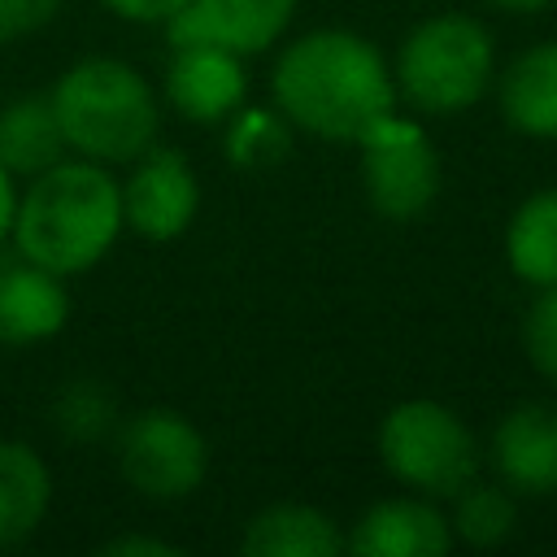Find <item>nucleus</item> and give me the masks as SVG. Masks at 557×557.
Listing matches in <instances>:
<instances>
[{
	"instance_id": "f257e3e1",
	"label": "nucleus",
	"mask_w": 557,
	"mask_h": 557,
	"mask_svg": "<svg viewBox=\"0 0 557 557\" xmlns=\"http://www.w3.org/2000/svg\"><path fill=\"white\" fill-rule=\"evenodd\" d=\"M274 96L296 126L322 139H357L374 117L392 113L396 87L366 39L348 30H313L283 52Z\"/></svg>"
},
{
	"instance_id": "f03ea898",
	"label": "nucleus",
	"mask_w": 557,
	"mask_h": 557,
	"mask_svg": "<svg viewBox=\"0 0 557 557\" xmlns=\"http://www.w3.org/2000/svg\"><path fill=\"white\" fill-rule=\"evenodd\" d=\"M26 261L61 274L96 265L122 231V187L96 165H48L13 213Z\"/></svg>"
},
{
	"instance_id": "7ed1b4c3",
	"label": "nucleus",
	"mask_w": 557,
	"mask_h": 557,
	"mask_svg": "<svg viewBox=\"0 0 557 557\" xmlns=\"http://www.w3.org/2000/svg\"><path fill=\"white\" fill-rule=\"evenodd\" d=\"M61 139L96 161H131L157 135L152 87L122 61H78L52 91Z\"/></svg>"
},
{
	"instance_id": "20e7f679",
	"label": "nucleus",
	"mask_w": 557,
	"mask_h": 557,
	"mask_svg": "<svg viewBox=\"0 0 557 557\" xmlns=\"http://www.w3.org/2000/svg\"><path fill=\"white\" fill-rule=\"evenodd\" d=\"M396 74L418 109L461 113L483 96L492 78V39L479 22L461 13L431 17L409 30Z\"/></svg>"
},
{
	"instance_id": "39448f33",
	"label": "nucleus",
	"mask_w": 557,
	"mask_h": 557,
	"mask_svg": "<svg viewBox=\"0 0 557 557\" xmlns=\"http://www.w3.org/2000/svg\"><path fill=\"white\" fill-rule=\"evenodd\" d=\"M379 453L400 483L431 496H457L479 466L466 422L435 400L396 405L379 426Z\"/></svg>"
},
{
	"instance_id": "423d86ee",
	"label": "nucleus",
	"mask_w": 557,
	"mask_h": 557,
	"mask_svg": "<svg viewBox=\"0 0 557 557\" xmlns=\"http://www.w3.org/2000/svg\"><path fill=\"white\" fill-rule=\"evenodd\" d=\"M357 144H361V178L374 209L396 222L418 218L440 187V161L422 126L383 113L357 135Z\"/></svg>"
},
{
	"instance_id": "0eeeda50",
	"label": "nucleus",
	"mask_w": 557,
	"mask_h": 557,
	"mask_svg": "<svg viewBox=\"0 0 557 557\" xmlns=\"http://www.w3.org/2000/svg\"><path fill=\"white\" fill-rule=\"evenodd\" d=\"M122 479L157 500H174L200 487L205 479V440L174 409H144L117 435Z\"/></svg>"
},
{
	"instance_id": "6e6552de",
	"label": "nucleus",
	"mask_w": 557,
	"mask_h": 557,
	"mask_svg": "<svg viewBox=\"0 0 557 557\" xmlns=\"http://www.w3.org/2000/svg\"><path fill=\"white\" fill-rule=\"evenodd\" d=\"M296 13V0H187L165 17L174 48H226L261 52Z\"/></svg>"
},
{
	"instance_id": "1a4fd4ad",
	"label": "nucleus",
	"mask_w": 557,
	"mask_h": 557,
	"mask_svg": "<svg viewBox=\"0 0 557 557\" xmlns=\"http://www.w3.org/2000/svg\"><path fill=\"white\" fill-rule=\"evenodd\" d=\"M122 218L144 239H157V244L187 231V222L196 218V178L183 152L174 148L148 152V161L122 187Z\"/></svg>"
},
{
	"instance_id": "9d476101",
	"label": "nucleus",
	"mask_w": 557,
	"mask_h": 557,
	"mask_svg": "<svg viewBox=\"0 0 557 557\" xmlns=\"http://www.w3.org/2000/svg\"><path fill=\"white\" fill-rule=\"evenodd\" d=\"M453 527L422 500H383L357 518L348 553L357 557H444Z\"/></svg>"
},
{
	"instance_id": "9b49d317",
	"label": "nucleus",
	"mask_w": 557,
	"mask_h": 557,
	"mask_svg": "<svg viewBox=\"0 0 557 557\" xmlns=\"http://www.w3.org/2000/svg\"><path fill=\"white\" fill-rule=\"evenodd\" d=\"M492 457L518 492H557V405L513 409L496 426Z\"/></svg>"
},
{
	"instance_id": "f8f14e48",
	"label": "nucleus",
	"mask_w": 557,
	"mask_h": 557,
	"mask_svg": "<svg viewBox=\"0 0 557 557\" xmlns=\"http://www.w3.org/2000/svg\"><path fill=\"white\" fill-rule=\"evenodd\" d=\"M165 91L183 117L218 122V117L239 109L244 70H239L235 52H226V48H178L170 78H165Z\"/></svg>"
},
{
	"instance_id": "ddd939ff",
	"label": "nucleus",
	"mask_w": 557,
	"mask_h": 557,
	"mask_svg": "<svg viewBox=\"0 0 557 557\" xmlns=\"http://www.w3.org/2000/svg\"><path fill=\"white\" fill-rule=\"evenodd\" d=\"M70 300L52 270L4 265L0 270V344H35L65 326Z\"/></svg>"
},
{
	"instance_id": "4468645a",
	"label": "nucleus",
	"mask_w": 557,
	"mask_h": 557,
	"mask_svg": "<svg viewBox=\"0 0 557 557\" xmlns=\"http://www.w3.org/2000/svg\"><path fill=\"white\" fill-rule=\"evenodd\" d=\"M239 548L248 557H335L344 540L326 513L309 505H274L248 522Z\"/></svg>"
},
{
	"instance_id": "2eb2a0df",
	"label": "nucleus",
	"mask_w": 557,
	"mask_h": 557,
	"mask_svg": "<svg viewBox=\"0 0 557 557\" xmlns=\"http://www.w3.org/2000/svg\"><path fill=\"white\" fill-rule=\"evenodd\" d=\"M52 479L35 448L0 440V548L22 544L48 513Z\"/></svg>"
},
{
	"instance_id": "dca6fc26",
	"label": "nucleus",
	"mask_w": 557,
	"mask_h": 557,
	"mask_svg": "<svg viewBox=\"0 0 557 557\" xmlns=\"http://www.w3.org/2000/svg\"><path fill=\"white\" fill-rule=\"evenodd\" d=\"M500 109L518 131L557 139V44H540L509 65Z\"/></svg>"
},
{
	"instance_id": "f3484780",
	"label": "nucleus",
	"mask_w": 557,
	"mask_h": 557,
	"mask_svg": "<svg viewBox=\"0 0 557 557\" xmlns=\"http://www.w3.org/2000/svg\"><path fill=\"white\" fill-rule=\"evenodd\" d=\"M61 126L52 96H22L0 113V165L9 174H39L61 157Z\"/></svg>"
},
{
	"instance_id": "a211bd4d",
	"label": "nucleus",
	"mask_w": 557,
	"mask_h": 557,
	"mask_svg": "<svg viewBox=\"0 0 557 557\" xmlns=\"http://www.w3.org/2000/svg\"><path fill=\"white\" fill-rule=\"evenodd\" d=\"M505 252L518 278L535 287H557V191L522 200V209L509 222Z\"/></svg>"
},
{
	"instance_id": "6ab92c4d",
	"label": "nucleus",
	"mask_w": 557,
	"mask_h": 557,
	"mask_svg": "<svg viewBox=\"0 0 557 557\" xmlns=\"http://www.w3.org/2000/svg\"><path fill=\"white\" fill-rule=\"evenodd\" d=\"M448 527H453L457 540L487 548V544H496V540L509 535V527H513V500L500 487H470L466 483L457 492V518Z\"/></svg>"
},
{
	"instance_id": "aec40b11",
	"label": "nucleus",
	"mask_w": 557,
	"mask_h": 557,
	"mask_svg": "<svg viewBox=\"0 0 557 557\" xmlns=\"http://www.w3.org/2000/svg\"><path fill=\"white\" fill-rule=\"evenodd\" d=\"M52 418L70 440H100L113 426V396L100 383L78 379L57 396Z\"/></svg>"
},
{
	"instance_id": "412c9836",
	"label": "nucleus",
	"mask_w": 557,
	"mask_h": 557,
	"mask_svg": "<svg viewBox=\"0 0 557 557\" xmlns=\"http://www.w3.org/2000/svg\"><path fill=\"white\" fill-rule=\"evenodd\" d=\"M287 152V131L274 113H244L235 126H231V139H226V157L244 170H265L274 165L278 157Z\"/></svg>"
},
{
	"instance_id": "4be33fe9",
	"label": "nucleus",
	"mask_w": 557,
	"mask_h": 557,
	"mask_svg": "<svg viewBox=\"0 0 557 557\" xmlns=\"http://www.w3.org/2000/svg\"><path fill=\"white\" fill-rule=\"evenodd\" d=\"M527 357L540 374L557 379V287H544V296L531 305L527 318Z\"/></svg>"
},
{
	"instance_id": "5701e85b",
	"label": "nucleus",
	"mask_w": 557,
	"mask_h": 557,
	"mask_svg": "<svg viewBox=\"0 0 557 557\" xmlns=\"http://www.w3.org/2000/svg\"><path fill=\"white\" fill-rule=\"evenodd\" d=\"M57 9L61 0H0V44L39 30L44 22H52Z\"/></svg>"
},
{
	"instance_id": "b1692460",
	"label": "nucleus",
	"mask_w": 557,
	"mask_h": 557,
	"mask_svg": "<svg viewBox=\"0 0 557 557\" xmlns=\"http://www.w3.org/2000/svg\"><path fill=\"white\" fill-rule=\"evenodd\" d=\"M187 0H104V9L131 17V22H165L174 9H183Z\"/></svg>"
},
{
	"instance_id": "393cba45",
	"label": "nucleus",
	"mask_w": 557,
	"mask_h": 557,
	"mask_svg": "<svg viewBox=\"0 0 557 557\" xmlns=\"http://www.w3.org/2000/svg\"><path fill=\"white\" fill-rule=\"evenodd\" d=\"M104 553H109V557H178L174 544H165V540H148V535H122V540H109Z\"/></svg>"
},
{
	"instance_id": "a878e982",
	"label": "nucleus",
	"mask_w": 557,
	"mask_h": 557,
	"mask_svg": "<svg viewBox=\"0 0 557 557\" xmlns=\"http://www.w3.org/2000/svg\"><path fill=\"white\" fill-rule=\"evenodd\" d=\"M13 213H17V200H13V183H9V170L0 165V239L13 231Z\"/></svg>"
},
{
	"instance_id": "bb28decb",
	"label": "nucleus",
	"mask_w": 557,
	"mask_h": 557,
	"mask_svg": "<svg viewBox=\"0 0 557 557\" xmlns=\"http://www.w3.org/2000/svg\"><path fill=\"white\" fill-rule=\"evenodd\" d=\"M492 4H500V9H513V13H531V9H544L548 0H492Z\"/></svg>"
}]
</instances>
